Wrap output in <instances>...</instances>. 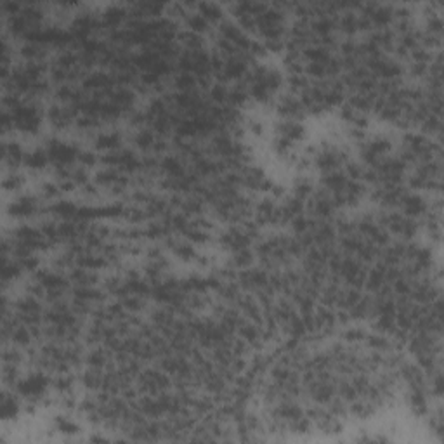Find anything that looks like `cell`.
I'll return each mask as SVG.
<instances>
[{"instance_id":"cell-3","label":"cell","mask_w":444,"mask_h":444,"mask_svg":"<svg viewBox=\"0 0 444 444\" xmlns=\"http://www.w3.org/2000/svg\"><path fill=\"white\" fill-rule=\"evenodd\" d=\"M35 208V203L31 198H21L13 203V214L14 215H30Z\"/></svg>"},{"instance_id":"cell-2","label":"cell","mask_w":444,"mask_h":444,"mask_svg":"<svg viewBox=\"0 0 444 444\" xmlns=\"http://www.w3.org/2000/svg\"><path fill=\"white\" fill-rule=\"evenodd\" d=\"M21 156H23V153H21V148H19L18 144H14V143L4 144V160H6L7 163H11V165L19 163Z\"/></svg>"},{"instance_id":"cell-4","label":"cell","mask_w":444,"mask_h":444,"mask_svg":"<svg viewBox=\"0 0 444 444\" xmlns=\"http://www.w3.org/2000/svg\"><path fill=\"white\" fill-rule=\"evenodd\" d=\"M16 411H18V404H16V401H14V396L11 398L7 392H4V396H2V415H4V418H13V416L16 415Z\"/></svg>"},{"instance_id":"cell-1","label":"cell","mask_w":444,"mask_h":444,"mask_svg":"<svg viewBox=\"0 0 444 444\" xmlns=\"http://www.w3.org/2000/svg\"><path fill=\"white\" fill-rule=\"evenodd\" d=\"M45 385H47L45 376L31 375V376H28V378L21 380V382L18 384V389H19V392H21L23 396L33 398V396H38V394H42V392H44Z\"/></svg>"},{"instance_id":"cell-6","label":"cell","mask_w":444,"mask_h":444,"mask_svg":"<svg viewBox=\"0 0 444 444\" xmlns=\"http://www.w3.org/2000/svg\"><path fill=\"white\" fill-rule=\"evenodd\" d=\"M19 184H23V180H21V177H18V175H14V174L9 175V177L4 180V187H6V189H16Z\"/></svg>"},{"instance_id":"cell-5","label":"cell","mask_w":444,"mask_h":444,"mask_svg":"<svg viewBox=\"0 0 444 444\" xmlns=\"http://www.w3.org/2000/svg\"><path fill=\"white\" fill-rule=\"evenodd\" d=\"M45 160L47 156L44 151H35L33 155H30L28 158H26V163H28L31 168H40L42 165L45 163Z\"/></svg>"}]
</instances>
